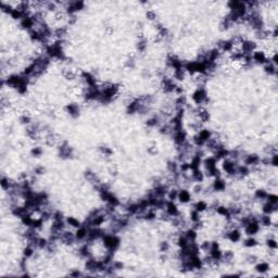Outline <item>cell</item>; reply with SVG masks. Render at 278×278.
<instances>
[{"label": "cell", "instance_id": "cell-21", "mask_svg": "<svg viewBox=\"0 0 278 278\" xmlns=\"http://www.w3.org/2000/svg\"><path fill=\"white\" fill-rule=\"evenodd\" d=\"M197 135H198V137L201 139V140H203L204 142H206V141H208L209 139L212 137L211 131H208V129H201V131H200Z\"/></svg>", "mask_w": 278, "mask_h": 278}, {"label": "cell", "instance_id": "cell-46", "mask_svg": "<svg viewBox=\"0 0 278 278\" xmlns=\"http://www.w3.org/2000/svg\"><path fill=\"white\" fill-rule=\"evenodd\" d=\"M20 122L22 124H25V125H29V124H32V122H30V117L28 116V115H23V116H21L20 119Z\"/></svg>", "mask_w": 278, "mask_h": 278}, {"label": "cell", "instance_id": "cell-30", "mask_svg": "<svg viewBox=\"0 0 278 278\" xmlns=\"http://www.w3.org/2000/svg\"><path fill=\"white\" fill-rule=\"evenodd\" d=\"M67 224L70 225L71 227H74V228H78L82 226L81 222L78 220H76L75 217H67Z\"/></svg>", "mask_w": 278, "mask_h": 278}, {"label": "cell", "instance_id": "cell-12", "mask_svg": "<svg viewBox=\"0 0 278 278\" xmlns=\"http://www.w3.org/2000/svg\"><path fill=\"white\" fill-rule=\"evenodd\" d=\"M234 258H235V254L233 251H225L222 253V258H221V261H222L223 263H225V264H230V263L234 261Z\"/></svg>", "mask_w": 278, "mask_h": 278}, {"label": "cell", "instance_id": "cell-16", "mask_svg": "<svg viewBox=\"0 0 278 278\" xmlns=\"http://www.w3.org/2000/svg\"><path fill=\"white\" fill-rule=\"evenodd\" d=\"M186 72L187 71L185 70V67H179V69H176L174 70V74L173 76L175 77V79H177V81H184L186 77Z\"/></svg>", "mask_w": 278, "mask_h": 278}, {"label": "cell", "instance_id": "cell-39", "mask_svg": "<svg viewBox=\"0 0 278 278\" xmlns=\"http://www.w3.org/2000/svg\"><path fill=\"white\" fill-rule=\"evenodd\" d=\"M190 220L192 221V223L200 221V212H198L197 210H195V209L192 210V211L190 212Z\"/></svg>", "mask_w": 278, "mask_h": 278}, {"label": "cell", "instance_id": "cell-6", "mask_svg": "<svg viewBox=\"0 0 278 278\" xmlns=\"http://www.w3.org/2000/svg\"><path fill=\"white\" fill-rule=\"evenodd\" d=\"M252 61L255 63H260V64H265L267 62V58H266L265 53L263 51H254L251 55Z\"/></svg>", "mask_w": 278, "mask_h": 278}, {"label": "cell", "instance_id": "cell-25", "mask_svg": "<svg viewBox=\"0 0 278 278\" xmlns=\"http://www.w3.org/2000/svg\"><path fill=\"white\" fill-rule=\"evenodd\" d=\"M0 185H1L2 189H3V190H7V191H8V190L10 189L11 187H12L13 181H12V180H10V179H9V178H7V177H2V178H1V180H0Z\"/></svg>", "mask_w": 278, "mask_h": 278}, {"label": "cell", "instance_id": "cell-3", "mask_svg": "<svg viewBox=\"0 0 278 278\" xmlns=\"http://www.w3.org/2000/svg\"><path fill=\"white\" fill-rule=\"evenodd\" d=\"M244 230H246V234L248 236H252V235H255L256 233H259L260 230V224H259V221H252L249 224H247L244 226Z\"/></svg>", "mask_w": 278, "mask_h": 278}, {"label": "cell", "instance_id": "cell-40", "mask_svg": "<svg viewBox=\"0 0 278 278\" xmlns=\"http://www.w3.org/2000/svg\"><path fill=\"white\" fill-rule=\"evenodd\" d=\"M266 243H267V247L270 249H273V250H276L277 249V241L274 238H270V239L266 240Z\"/></svg>", "mask_w": 278, "mask_h": 278}, {"label": "cell", "instance_id": "cell-32", "mask_svg": "<svg viewBox=\"0 0 278 278\" xmlns=\"http://www.w3.org/2000/svg\"><path fill=\"white\" fill-rule=\"evenodd\" d=\"M34 253H35V248H33V247L26 244V247H25L24 250H23V255H24L26 259H28V258H30V256L34 255Z\"/></svg>", "mask_w": 278, "mask_h": 278}, {"label": "cell", "instance_id": "cell-4", "mask_svg": "<svg viewBox=\"0 0 278 278\" xmlns=\"http://www.w3.org/2000/svg\"><path fill=\"white\" fill-rule=\"evenodd\" d=\"M244 165L247 166H258L260 164V157L256 154H248L242 158Z\"/></svg>", "mask_w": 278, "mask_h": 278}, {"label": "cell", "instance_id": "cell-29", "mask_svg": "<svg viewBox=\"0 0 278 278\" xmlns=\"http://www.w3.org/2000/svg\"><path fill=\"white\" fill-rule=\"evenodd\" d=\"M222 253H223V252L220 250V248L211 249V251H210V255L212 256V259H214V260H217V261H221Z\"/></svg>", "mask_w": 278, "mask_h": 278}, {"label": "cell", "instance_id": "cell-44", "mask_svg": "<svg viewBox=\"0 0 278 278\" xmlns=\"http://www.w3.org/2000/svg\"><path fill=\"white\" fill-rule=\"evenodd\" d=\"M146 16H147L148 20L150 21H154L157 19V13L154 12L153 10H148L147 13H146Z\"/></svg>", "mask_w": 278, "mask_h": 278}, {"label": "cell", "instance_id": "cell-18", "mask_svg": "<svg viewBox=\"0 0 278 278\" xmlns=\"http://www.w3.org/2000/svg\"><path fill=\"white\" fill-rule=\"evenodd\" d=\"M56 141H58V139H56L55 134H52V133H49L48 135L45 137V143H46L47 146H49V147L55 146L56 143Z\"/></svg>", "mask_w": 278, "mask_h": 278}, {"label": "cell", "instance_id": "cell-28", "mask_svg": "<svg viewBox=\"0 0 278 278\" xmlns=\"http://www.w3.org/2000/svg\"><path fill=\"white\" fill-rule=\"evenodd\" d=\"M194 209L201 213V212H204L208 210V204H206V202H204V201H198L197 203L195 204Z\"/></svg>", "mask_w": 278, "mask_h": 278}, {"label": "cell", "instance_id": "cell-33", "mask_svg": "<svg viewBox=\"0 0 278 278\" xmlns=\"http://www.w3.org/2000/svg\"><path fill=\"white\" fill-rule=\"evenodd\" d=\"M10 15L12 16L14 20H20V19L22 20V19L24 18V13H22L20 10H18V9H15V8H13V10L11 11Z\"/></svg>", "mask_w": 278, "mask_h": 278}, {"label": "cell", "instance_id": "cell-27", "mask_svg": "<svg viewBox=\"0 0 278 278\" xmlns=\"http://www.w3.org/2000/svg\"><path fill=\"white\" fill-rule=\"evenodd\" d=\"M255 270H256V272L261 273V274H264V273H266L268 270H270V265H268L266 262H261L255 266Z\"/></svg>", "mask_w": 278, "mask_h": 278}, {"label": "cell", "instance_id": "cell-36", "mask_svg": "<svg viewBox=\"0 0 278 278\" xmlns=\"http://www.w3.org/2000/svg\"><path fill=\"white\" fill-rule=\"evenodd\" d=\"M256 243H258V242H256V240L254 239V238H252L251 236L249 238H247V239L244 240V242H243L244 247H247V248H252V247H255Z\"/></svg>", "mask_w": 278, "mask_h": 278}, {"label": "cell", "instance_id": "cell-35", "mask_svg": "<svg viewBox=\"0 0 278 278\" xmlns=\"http://www.w3.org/2000/svg\"><path fill=\"white\" fill-rule=\"evenodd\" d=\"M159 124H160L159 117H151V119L147 120V122H146V125L148 127H155L157 125H159Z\"/></svg>", "mask_w": 278, "mask_h": 278}, {"label": "cell", "instance_id": "cell-51", "mask_svg": "<svg viewBox=\"0 0 278 278\" xmlns=\"http://www.w3.org/2000/svg\"><path fill=\"white\" fill-rule=\"evenodd\" d=\"M256 260H258V258H256L255 255H249L248 258H247V261H248L249 263H255Z\"/></svg>", "mask_w": 278, "mask_h": 278}, {"label": "cell", "instance_id": "cell-31", "mask_svg": "<svg viewBox=\"0 0 278 278\" xmlns=\"http://www.w3.org/2000/svg\"><path fill=\"white\" fill-rule=\"evenodd\" d=\"M260 223L262 224L263 226H266V227L270 226V225H272V218H270V215H268V214H264L263 216H261Z\"/></svg>", "mask_w": 278, "mask_h": 278}, {"label": "cell", "instance_id": "cell-34", "mask_svg": "<svg viewBox=\"0 0 278 278\" xmlns=\"http://www.w3.org/2000/svg\"><path fill=\"white\" fill-rule=\"evenodd\" d=\"M177 168H178V165H177V163H176V162L171 161V162H168V163H167V169H168L169 173L176 174V173H177Z\"/></svg>", "mask_w": 278, "mask_h": 278}, {"label": "cell", "instance_id": "cell-41", "mask_svg": "<svg viewBox=\"0 0 278 278\" xmlns=\"http://www.w3.org/2000/svg\"><path fill=\"white\" fill-rule=\"evenodd\" d=\"M265 200H267V202H270V203H273V204H277L278 203V197H277L276 195H274V194L267 195V197H266Z\"/></svg>", "mask_w": 278, "mask_h": 278}, {"label": "cell", "instance_id": "cell-20", "mask_svg": "<svg viewBox=\"0 0 278 278\" xmlns=\"http://www.w3.org/2000/svg\"><path fill=\"white\" fill-rule=\"evenodd\" d=\"M191 178H192V179H194L195 181H197V183H201V181L204 179V174L202 173V172L200 171L199 168H198V169H195V171H192Z\"/></svg>", "mask_w": 278, "mask_h": 278}, {"label": "cell", "instance_id": "cell-47", "mask_svg": "<svg viewBox=\"0 0 278 278\" xmlns=\"http://www.w3.org/2000/svg\"><path fill=\"white\" fill-rule=\"evenodd\" d=\"M192 191H194L195 194H201V192L203 191V187H202V185H200V184H197V185H195L194 188H192Z\"/></svg>", "mask_w": 278, "mask_h": 278}, {"label": "cell", "instance_id": "cell-9", "mask_svg": "<svg viewBox=\"0 0 278 278\" xmlns=\"http://www.w3.org/2000/svg\"><path fill=\"white\" fill-rule=\"evenodd\" d=\"M87 235H88V228L86 226H81V227L77 228L76 233H75V237H76V240H84L86 239Z\"/></svg>", "mask_w": 278, "mask_h": 278}, {"label": "cell", "instance_id": "cell-19", "mask_svg": "<svg viewBox=\"0 0 278 278\" xmlns=\"http://www.w3.org/2000/svg\"><path fill=\"white\" fill-rule=\"evenodd\" d=\"M204 164V167H206V169H212V168H215L216 167V159L215 158H206V160H204L203 162Z\"/></svg>", "mask_w": 278, "mask_h": 278}, {"label": "cell", "instance_id": "cell-22", "mask_svg": "<svg viewBox=\"0 0 278 278\" xmlns=\"http://www.w3.org/2000/svg\"><path fill=\"white\" fill-rule=\"evenodd\" d=\"M184 235L188 239V241H195V239H197V230L192 229V228L187 229L184 233Z\"/></svg>", "mask_w": 278, "mask_h": 278}, {"label": "cell", "instance_id": "cell-24", "mask_svg": "<svg viewBox=\"0 0 278 278\" xmlns=\"http://www.w3.org/2000/svg\"><path fill=\"white\" fill-rule=\"evenodd\" d=\"M167 201H172L174 202V200H176L178 198V190L176 188H172V189H168L167 191Z\"/></svg>", "mask_w": 278, "mask_h": 278}, {"label": "cell", "instance_id": "cell-50", "mask_svg": "<svg viewBox=\"0 0 278 278\" xmlns=\"http://www.w3.org/2000/svg\"><path fill=\"white\" fill-rule=\"evenodd\" d=\"M35 173L37 174V175H41V174L45 173V167L44 166H39L37 167V168H35Z\"/></svg>", "mask_w": 278, "mask_h": 278}, {"label": "cell", "instance_id": "cell-48", "mask_svg": "<svg viewBox=\"0 0 278 278\" xmlns=\"http://www.w3.org/2000/svg\"><path fill=\"white\" fill-rule=\"evenodd\" d=\"M270 164H272L274 167H276L278 165V157H277V153L276 154H273L272 157H270Z\"/></svg>", "mask_w": 278, "mask_h": 278}, {"label": "cell", "instance_id": "cell-15", "mask_svg": "<svg viewBox=\"0 0 278 278\" xmlns=\"http://www.w3.org/2000/svg\"><path fill=\"white\" fill-rule=\"evenodd\" d=\"M276 210H277V204L270 203V202H267V201H266V203L263 206V213H264V214H268V215H270L272 213L276 212Z\"/></svg>", "mask_w": 278, "mask_h": 278}, {"label": "cell", "instance_id": "cell-11", "mask_svg": "<svg viewBox=\"0 0 278 278\" xmlns=\"http://www.w3.org/2000/svg\"><path fill=\"white\" fill-rule=\"evenodd\" d=\"M62 75L67 81H75L77 78V73L72 69H63Z\"/></svg>", "mask_w": 278, "mask_h": 278}, {"label": "cell", "instance_id": "cell-43", "mask_svg": "<svg viewBox=\"0 0 278 278\" xmlns=\"http://www.w3.org/2000/svg\"><path fill=\"white\" fill-rule=\"evenodd\" d=\"M169 250V244L168 242L166 241H163L160 243V251L162 252V253H165V252H167Z\"/></svg>", "mask_w": 278, "mask_h": 278}, {"label": "cell", "instance_id": "cell-52", "mask_svg": "<svg viewBox=\"0 0 278 278\" xmlns=\"http://www.w3.org/2000/svg\"><path fill=\"white\" fill-rule=\"evenodd\" d=\"M105 33H107L108 35H111V34H113V32H114V28H113L112 26H105Z\"/></svg>", "mask_w": 278, "mask_h": 278}, {"label": "cell", "instance_id": "cell-37", "mask_svg": "<svg viewBox=\"0 0 278 278\" xmlns=\"http://www.w3.org/2000/svg\"><path fill=\"white\" fill-rule=\"evenodd\" d=\"M267 192L265 191L264 189H258L255 191V198L256 199H259V200H265L266 199V197H267Z\"/></svg>", "mask_w": 278, "mask_h": 278}, {"label": "cell", "instance_id": "cell-45", "mask_svg": "<svg viewBox=\"0 0 278 278\" xmlns=\"http://www.w3.org/2000/svg\"><path fill=\"white\" fill-rule=\"evenodd\" d=\"M100 152L102 153L104 157H109L112 154V150L108 147H100Z\"/></svg>", "mask_w": 278, "mask_h": 278}, {"label": "cell", "instance_id": "cell-14", "mask_svg": "<svg viewBox=\"0 0 278 278\" xmlns=\"http://www.w3.org/2000/svg\"><path fill=\"white\" fill-rule=\"evenodd\" d=\"M212 188H213L214 191H223L226 188V183L221 178H216L213 185H212Z\"/></svg>", "mask_w": 278, "mask_h": 278}, {"label": "cell", "instance_id": "cell-23", "mask_svg": "<svg viewBox=\"0 0 278 278\" xmlns=\"http://www.w3.org/2000/svg\"><path fill=\"white\" fill-rule=\"evenodd\" d=\"M215 212L217 214H220V215H222V216H226L228 220H230V218H232V217H230L229 211H228V208H226V206H218L217 208L215 209Z\"/></svg>", "mask_w": 278, "mask_h": 278}, {"label": "cell", "instance_id": "cell-8", "mask_svg": "<svg viewBox=\"0 0 278 278\" xmlns=\"http://www.w3.org/2000/svg\"><path fill=\"white\" fill-rule=\"evenodd\" d=\"M178 200L181 202V203H188L191 199V195H190V192L188 191L187 189H181L178 191Z\"/></svg>", "mask_w": 278, "mask_h": 278}, {"label": "cell", "instance_id": "cell-53", "mask_svg": "<svg viewBox=\"0 0 278 278\" xmlns=\"http://www.w3.org/2000/svg\"><path fill=\"white\" fill-rule=\"evenodd\" d=\"M81 273L78 272V270H74V272H72V273H70V276H72V277H78V276H81Z\"/></svg>", "mask_w": 278, "mask_h": 278}, {"label": "cell", "instance_id": "cell-38", "mask_svg": "<svg viewBox=\"0 0 278 278\" xmlns=\"http://www.w3.org/2000/svg\"><path fill=\"white\" fill-rule=\"evenodd\" d=\"M146 48H147V40H146V38L139 39V41L137 42V50L142 52V51L146 50Z\"/></svg>", "mask_w": 278, "mask_h": 278}, {"label": "cell", "instance_id": "cell-5", "mask_svg": "<svg viewBox=\"0 0 278 278\" xmlns=\"http://www.w3.org/2000/svg\"><path fill=\"white\" fill-rule=\"evenodd\" d=\"M59 155H60V158H63V159L71 158L73 155L72 148H71L67 142H63L62 145L59 147Z\"/></svg>", "mask_w": 278, "mask_h": 278}, {"label": "cell", "instance_id": "cell-10", "mask_svg": "<svg viewBox=\"0 0 278 278\" xmlns=\"http://www.w3.org/2000/svg\"><path fill=\"white\" fill-rule=\"evenodd\" d=\"M165 211L172 216V217H173V216H176L178 213H179V212H178L177 206H176V204L174 203V202H172V201H167L166 206H165Z\"/></svg>", "mask_w": 278, "mask_h": 278}, {"label": "cell", "instance_id": "cell-7", "mask_svg": "<svg viewBox=\"0 0 278 278\" xmlns=\"http://www.w3.org/2000/svg\"><path fill=\"white\" fill-rule=\"evenodd\" d=\"M226 237L232 242H238L241 238V233L237 228H234V229H230L229 232L226 233Z\"/></svg>", "mask_w": 278, "mask_h": 278}, {"label": "cell", "instance_id": "cell-49", "mask_svg": "<svg viewBox=\"0 0 278 278\" xmlns=\"http://www.w3.org/2000/svg\"><path fill=\"white\" fill-rule=\"evenodd\" d=\"M109 172H110V174H111V175H114V176H116V175H117V173H119V172H117L116 166H114V165L110 166Z\"/></svg>", "mask_w": 278, "mask_h": 278}, {"label": "cell", "instance_id": "cell-26", "mask_svg": "<svg viewBox=\"0 0 278 278\" xmlns=\"http://www.w3.org/2000/svg\"><path fill=\"white\" fill-rule=\"evenodd\" d=\"M211 247H212V242L211 241H208V240H206V241H203L202 243H200L199 249L202 252H204L206 254H209L210 251H211Z\"/></svg>", "mask_w": 278, "mask_h": 278}, {"label": "cell", "instance_id": "cell-13", "mask_svg": "<svg viewBox=\"0 0 278 278\" xmlns=\"http://www.w3.org/2000/svg\"><path fill=\"white\" fill-rule=\"evenodd\" d=\"M65 109H67V113H69L71 116L77 117L79 115V107L77 104H75V103H71V104H67Z\"/></svg>", "mask_w": 278, "mask_h": 278}, {"label": "cell", "instance_id": "cell-42", "mask_svg": "<svg viewBox=\"0 0 278 278\" xmlns=\"http://www.w3.org/2000/svg\"><path fill=\"white\" fill-rule=\"evenodd\" d=\"M42 149L40 147H35L32 149V151H30V153H32L33 157H40V155L42 154Z\"/></svg>", "mask_w": 278, "mask_h": 278}, {"label": "cell", "instance_id": "cell-1", "mask_svg": "<svg viewBox=\"0 0 278 278\" xmlns=\"http://www.w3.org/2000/svg\"><path fill=\"white\" fill-rule=\"evenodd\" d=\"M161 87H162V90L166 94L169 93H173L175 91V89L177 88V85L174 83V81L169 77H163L161 82Z\"/></svg>", "mask_w": 278, "mask_h": 278}, {"label": "cell", "instance_id": "cell-17", "mask_svg": "<svg viewBox=\"0 0 278 278\" xmlns=\"http://www.w3.org/2000/svg\"><path fill=\"white\" fill-rule=\"evenodd\" d=\"M264 71H265V73H267V74H270V75H275L277 73L276 65L273 64V63L270 62V61L267 60V62H266L264 65Z\"/></svg>", "mask_w": 278, "mask_h": 278}, {"label": "cell", "instance_id": "cell-2", "mask_svg": "<svg viewBox=\"0 0 278 278\" xmlns=\"http://www.w3.org/2000/svg\"><path fill=\"white\" fill-rule=\"evenodd\" d=\"M206 98H208V96H206V91L203 87H199L194 93V95H192V99H194V101L198 105L203 104L204 100H206Z\"/></svg>", "mask_w": 278, "mask_h": 278}]
</instances>
